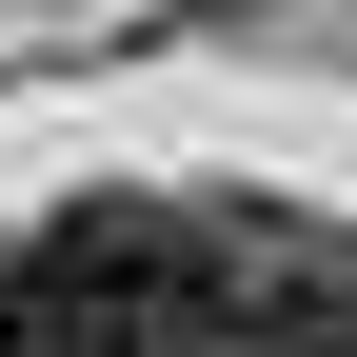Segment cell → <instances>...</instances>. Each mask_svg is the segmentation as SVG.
<instances>
[{
  "instance_id": "3",
  "label": "cell",
  "mask_w": 357,
  "mask_h": 357,
  "mask_svg": "<svg viewBox=\"0 0 357 357\" xmlns=\"http://www.w3.org/2000/svg\"><path fill=\"white\" fill-rule=\"evenodd\" d=\"M0 357H20V337H0Z\"/></svg>"
},
{
  "instance_id": "2",
  "label": "cell",
  "mask_w": 357,
  "mask_h": 357,
  "mask_svg": "<svg viewBox=\"0 0 357 357\" xmlns=\"http://www.w3.org/2000/svg\"><path fill=\"white\" fill-rule=\"evenodd\" d=\"M218 357H357V258L337 238H218Z\"/></svg>"
},
{
  "instance_id": "1",
  "label": "cell",
  "mask_w": 357,
  "mask_h": 357,
  "mask_svg": "<svg viewBox=\"0 0 357 357\" xmlns=\"http://www.w3.org/2000/svg\"><path fill=\"white\" fill-rule=\"evenodd\" d=\"M0 337L20 357H218V218L178 199H60L0 238Z\"/></svg>"
}]
</instances>
